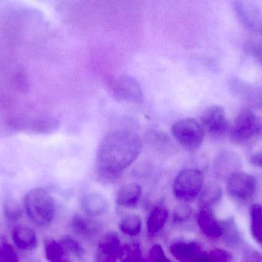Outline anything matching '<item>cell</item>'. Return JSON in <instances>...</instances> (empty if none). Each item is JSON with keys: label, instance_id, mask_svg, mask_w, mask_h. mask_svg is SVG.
I'll return each mask as SVG.
<instances>
[{"label": "cell", "instance_id": "1", "mask_svg": "<svg viewBox=\"0 0 262 262\" xmlns=\"http://www.w3.org/2000/svg\"><path fill=\"white\" fill-rule=\"evenodd\" d=\"M143 149L140 135L127 129L107 134L100 143L95 159L97 174L104 179H114L137 160Z\"/></svg>", "mask_w": 262, "mask_h": 262}, {"label": "cell", "instance_id": "2", "mask_svg": "<svg viewBox=\"0 0 262 262\" xmlns=\"http://www.w3.org/2000/svg\"><path fill=\"white\" fill-rule=\"evenodd\" d=\"M25 211L33 224L40 228L50 226L56 215L55 200L42 188H35L27 192L23 201Z\"/></svg>", "mask_w": 262, "mask_h": 262}, {"label": "cell", "instance_id": "3", "mask_svg": "<svg viewBox=\"0 0 262 262\" xmlns=\"http://www.w3.org/2000/svg\"><path fill=\"white\" fill-rule=\"evenodd\" d=\"M262 134V121L249 109L240 111L230 131L234 144L248 146L259 139Z\"/></svg>", "mask_w": 262, "mask_h": 262}, {"label": "cell", "instance_id": "4", "mask_svg": "<svg viewBox=\"0 0 262 262\" xmlns=\"http://www.w3.org/2000/svg\"><path fill=\"white\" fill-rule=\"evenodd\" d=\"M204 188V175L197 169H185L174 178L173 196L182 203H191L198 198Z\"/></svg>", "mask_w": 262, "mask_h": 262}, {"label": "cell", "instance_id": "5", "mask_svg": "<svg viewBox=\"0 0 262 262\" xmlns=\"http://www.w3.org/2000/svg\"><path fill=\"white\" fill-rule=\"evenodd\" d=\"M171 132L177 143L189 151L199 149L204 140V129L194 118H183L176 122Z\"/></svg>", "mask_w": 262, "mask_h": 262}, {"label": "cell", "instance_id": "6", "mask_svg": "<svg viewBox=\"0 0 262 262\" xmlns=\"http://www.w3.org/2000/svg\"><path fill=\"white\" fill-rule=\"evenodd\" d=\"M226 190L234 201L249 203L253 199L256 193V179L246 172H235L227 178Z\"/></svg>", "mask_w": 262, "mask_h": 262}, {"label": "cell", "instance_id": "7", "mask_svg": "<svg viewBox=\"0 0 262 262\" xmlns=\"http://www.w3.org/2000/svg\"><path fill=\"white\" fill-rule=\"evenodd\" d=\"M200 121L204 131L215 138L224 136L229 131V122L222 106H213L208 108L202 114Z\"/></svg>", "mask_w": 262, "mask_h": 262}, {"label": "cell", "instance_id": "8", "mask_svg": "<svg viewBox=\"0 0 262 262\" xmlns=\"http://www.w3.org/2000/svg\"><path fill=\"white\" fill-rule=\"evenodd\" d=\"M123 246L117 233L108 232L100 238L95 251V262H118Z\"/></svg>", "mask_w": 262, "mask_h": 262}, {"label": "cell", "instance_id": "9", "mask_svg": "<svg viewBox=\"0 0 262 262\" xmlns=\"http://www.w3.org/2000/svg\"><path fill=\"white\" fill-rule=\"evenodd\" d=\"M112 92L118 101L140 103L143 99L140 85L133 77L121 76L117 78L114 82Z\"/></svg>", "mask_w": 262, "mask_h": 262}, {"label": "cell", "instance_id": "10", "mask_svg": "<svg viewBox=\"0 0 262 262\" xmlns=\"http://www.w3.org/2000/svg\"><path fill=\"white\" fill-rule=\"evenodd\" d=\"M195 218L200 231L206 238L212 240L222 238L223 228L221 220L216 218L212 208L199 207Z\"/></svg>", "mask_w": 262, "mask_h": 262}, {"label": "cell", "instance_id": "11", "mask_svg": "<svg viewBox=\"0 0 262 262\" xmlns=\"http://www.w3.org/2000/svg\"><path fill=\"white\" fill-rule=\"evenodd\" d=\"M81 207L87 216L97 218L102 216L107 212L108 201L100 192H90L83 195L81 199Z\"/></svg>", "mask_w": 262, "mask_h": 262}, {"label": "cell", "instance_id": "12", "mask_svg": "<svg viewBox=\"0 0 262 262\" xmlns=\"http://www.w3.org/2000/svg\"><path fill=\"white\" fill-rule=\"evenodd\" d=\"M11 235L12 241L19 250L29 252L34 250L38 246L36 232L27 225H16L12 229Z\"/></svg>", "mask_w": 262, "mask_h": 262}, {"label": "cell", "instance_id": "13", "mask_svg": "<svg viewBox=\"0 0 262 262\" xmlns=\"http://www.w3.org/2000/svg\"><path fill=\"white\" fill-rule=\"evenodd\" d=\"M169 252L178 261L192 262L203 251L196 241H176L169 246Z\"/></svg>", "mask_w": 262, "mask_h": 262}, {"label": "cell", "instance_id": "14", "mask_svg": "<svg viewBox=\"0 0 262 262\" xmlns=\"http://www.w3.org/2000/svg\"><path fill=\"white\" fill-rule=\"evenodd\" d=\"M69 226L75 235L87 239L95 238L100 230L98 223L87 215H74Z\"/></svg>", "mask_w": 262, "mask_h": 262}, {"label": "cell", "instance_id": "15", "mask_svg": "<svg viewBox=\"0 0 262 262\" xmlns=\"http://www.w3.org/2000/svg\"><path fill=\"white\" fill-rule=\"evenodd\" d=\"M142 187L137 183H127L118 190L116 203L121 207L132 209L137 207L142 197Z\"/></svg>", "mask_w": 262, "mask_h": 262}, {"label": "cell", "instance_id": "16", "mask_svg": "<svg viewBox=\"0 0 262 262\" xmlns=\"http://www.w3.org/2000/svg\"><path fill=\"white\" fill-rule=\"evenodd\" d=\"M223 228V241L226 246L233 249H240L244 246L245 243L241 232L237 226L236 221L233 217L221 220Z\"/></svg>", "mask_w": 262, "mask_h": 262}, {"label": "cell", "instance_id": "17", "mask_svg": "<svg viewBox=\"0 0 262 262\" xmlns=\"http://www.w3.org/2000/svg\"><path fill=\"white\" fill-rule=\"evenodd\" d=\"M44 251L45 256L49 262H72V256L61 239L46 240Z\"/></svg>", "mask_w": 262, "mask_h": 262}, {"label": "cell", "instance_id": "18", "mask_svg": "<svg viewBox=\"0 0 262 262\" xmlns=\"http://www.w3.org/2000/svg\"><path fill=\"white\" fill-rule=\"evenodd\" d=\"M169 218V212L163 206H155L146 221V230L150 235H155L163 230Z\"/></svg>", "mask_w": 262, "mask_h": 262}, {"label": "cell", "instance_id": "19", "mask_svg": "<svg viewBox=\"0 0 262 262\" xmlns=\"http://www.w3.org/2000/svg\"><path fill=\"white\" fill-rule=\"evenodd\" d=\"M120 230L129 237H136L140 235L142 230V219L140 215L135 213H128L124 215L120 219Z\"/></svg>", "mask_w": 262, "mask_h": 262}, {"label": "cell", "instance_id": "20", "mask_svg": "<svg viewBox=\"0 0 262 262\" xmlns=\"http://www.w3.org/2000/svg\"><path fill=\"white\" fill-rule=\"evenodd\" d=\"M223 197V191L220 186L210 184L203 188L199 196V207L212 208L218 204Z\"/></svg>", "mask_w": 262, "mask_h": 262}, {"label": "cell", "instance_id": "21", "mask_svg": "<svg viewBox=\"0 0 262 262\" xmlns=\"http://www.w3.org/2000/svg\"><path fill=\"white\" fill-rule=\"evenodd\" d=\"M235 8L236 13L243 24L251 29H258L260 26V18L256 9L247 7L243 3H237Z\"/></svg>", "mask_w": 262, "mask_h": 262}, {"label": "cell", "instance_id": "22", "mask_svg": "<svg viewBox=\"0 0 262 262\" xmlns=\"http://www.w3.org/2000/svg\"><path fill=\"white\" fill-rule=\"evenodd\" d=\"M250 231L255 241L262 248V206L252 205L250 209Z\"/></svg>", "mask_w": 262, "mask_h": 262}, {"label": "cell", "instance_id": "23", "mask_svg": "<svg viewBox=\"0 0 262 262\" xmlns=\"http://www.w3.org/2000/svg\"><path fill=\"white\" fill-rule=\"evenodd\" d=\"M232 255L225 249H215L203 252L192 262H232Z\"/></svg>", "mask_w": 262, "mask_h": 262}, {"label": "cell", "instance_id": "24", "mask_svg": "<svg viewBox=\"0 0 262 262\" xmlns=\"http://www.w3.org/2000/svg\"><path fill=\"white\" fill-rule=\"evenodd\" d=\"M121 262H145L141 249L137 243L124 245L121 251Z\"/></svg>", "mask_w": 262, "mask_h": 262}, {"label": "cell", "instance_id": "25", "mask_svg": "<svg viewBox=\"0 0 262 262\" xmlns=\"http://www.w3.org/2000/svg\"><path fill=\"white\" fill-rule=\"evenodd\" d=\"M195 218L193 211L186 203L177 206L174 209L172 220L175 224L180 225L187 224L190 223Z\"/></svg>", "mask_w": 262, "mask_h": 262}, {"label": "cell", "instance_id": "26", "mask_svg": "<svg viewBox=\"0 0 262 262\" xmlns=\"http://www.w3.org/2000/svg\"><path fill=\"white\" fill-rule=\"evenodd\" d=\"M61 239L67 248L71 256L77 258H81L84 256L85 250L76 239L71 236H64Z\"/></svg>", "mask_w": 262, "mask_h": 262}, {"label": "cell", "instance_id": "27", "mask_svg": "<svg viewBox=\"0 0 262 262\" xmlns=\"http://www.w3.org/2000/svg\"><path fill=\"white\" fill-rule=\"evenodd\" d=\"M0 262H19L16 252L7 241H0Z\"/></svg>", "mask_w": 262, "mask_h": 262}, {"label": "cell", "instance_id": "28", "mask_svg": "<svg viewBox=\"0 0 262 262\" xmlns=\"http://www.w3.org/2000/svg\"><path fill=\"white\" fill-rule=\"evenodd\" d=\"M145 262H172L166 257V253L160 245H154L149 249Z\"/></svg>", "mask_w": 262, "mask_h": 262}, {"label": "cell", "instance_id": "29", "mask_svg": "<svg viewBox=\"0 0 262 262\" xmlns=\"http://www.w3.org/2000/svg\"><path fill=\"white\" fill-rule=\"evenodd\" d=\"M242 262H262V254L258 251H249L245 254Z\"/></svg>", "mask_w": 262, "mask_h": 262}, {"label": "cell", "instance_id": "30", "mask_svg": "<svg viewBox=\"0 0 262 262\" xmlns=\"http://www.w3.org/2000/svg\"><path fill=\"white\" fill-rule=\"evenodd\" d=\"M6 213L7 215L8 218L9 220H12V221L16 220L20 216V211L18 210V208L13 206L12 204V208L9 206V208L6 209Z\"/></svg>", "mask_w": 262, "mask_h": 262}, {"label": "cell", "instance_id": "31", "mask_svg": "<svg viewBox=\"0 0 262 262\" xmlns=\"http://www.w3.org/2000/svg\"><path fill=\"white\" fill-rule=\"evenodd\" d=\"M250 163L255 167L262 169V152H258L251 155Z\"/></svg>", "mask_w": 262, "mask_h": 262}]
</instances>
